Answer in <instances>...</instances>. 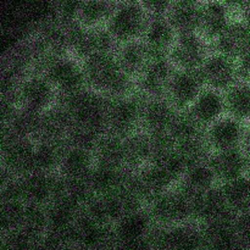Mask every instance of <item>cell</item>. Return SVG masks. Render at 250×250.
I'll return each instance as SVG.
<instances>
[{
    "label": "cell",
    "mask_w": 250,
    "mask_h": 250,
    "mask_svg": "<svg viewBox=\"0 0 250 250\" xmlns=\"http://www.w3.org/2000/svg\"><path fill=\"white\" fill-rule=\"evenodd\" d=\"M178 114L166 98H146L141 129L151 136L170 133Z\"/></svg>",
    "instance_id": "obj_15"
},
{
    "label": "cell",
    "mask_w": 250,
    "mask_h": 250,
    "mask_svg": "<svg viewBox=\"0 0 250 250\" xmlns=\"http://www.w3.org/2000/svg\"><path fill=\"white\" fill-rule=\"evenodd\" d=\"M211 51V45L198 33L177 37L175 45L168 53V61L176 70H200L205 59Z\"/></svg>",
    "instance_id": "obj_8"
},
{
    "label": "cell",
    "mask_w": 250,
    "mask_h": 250,
    "mask_svg": "<svg viewBox=\"0 0 250 250\" xmlns=\"http://www.w3.org/2000/svg\"><path fill=\"white\" fill-rule=\"evenodd\" d=\"M205 88L225 93L239 81L237 61L211 50L200 67Z\"/></svg>",
    "instance_id": "obj_10"
},
{
    "label": "cell",
    "mask_w": 250,
    "mask_h": 250,
    "mask_svg": "<svg viewBox=\"0 0 250 250\" xmlns=\"http://www.w3.org/2000/svg\"><path fill=\"white\" fill-rule=\"evenodd\" d=\"M246 125L225 115L204 131V138L210 154L243 148Z\"/></svg>",
    "instance_id": "obj_12"
},
{
    "label": "cell",
    "mask_w": 250,
    "mask_h": 250,
    "mask_svg": "<svg viewBox=\"0 0 250 250\" xmlns=\"http://www.w3.org/2000/svg\"><path fill=\"white\" fill-rule=\"evenodd\" d=\"M24 204L46 207L53 199L65 192V181L58 173L32 172L20 177Z\"/></svg>",
    "instance_id": "obj_9"
},
{
    "label": "cell",
    "mask_w": 250,
    "mask_h": 250,
    "mask_svg": "<svg viewBox=\"0 0 250 250\" xmlns=\"http://www.w3.org/2000/svg\"><path fill=\"white\" fill-rule=\"evenodd\" d=\"M178 34L166 16L150 17L143 39L154 59L167 58L175 45Z\"/></svg>",
    "instance_id": "obj_21"
},
{
    "label": "cell",
    "mask_w": 250,
    "mask_h": 250,
    "mask_svg": "<svg viewBox=\"0 0 250 250\" xmlns=\"http://www.w3.org/2000/svg\"><path fill=\"white\" fill-rule=\"evenodd\" d=\"M115 6L116 1H107V0L81 1L77 12V23L87 29L105 27Z\"/></svg>",
    "instance_id": "obj_34"
},
{
    "label": "cell",
    "mask_w": 250,
    "mask_h": 250,
    "mask_svg": "<svg viewBox=\"0 0 250 250\" xmlns=\"http://www.w3.org/2000/svg\"><path fill=\"white\" fill-rule=\"evenodd\" d=\"M154 222L148 208L124 215L112 226L116 242H136L148 239Z\"/></svg>",
    "instance_id": "obj_23"
},
{
    "label": "cell",
    "mask_w": 250,
    "mask_h": 250,
    "mask_svg": "<svg viewBox=\"0 0 250 250\" xmlns=\"http://www.w3.org/2000/svg\"><path fill=\"white\" fill-rule=\"evenodd\" d=\"M115 56L120 70L133 81L138 80L154 60L150 50L142 39L119 45L115 50Z\"/></svg>",
    "instance_id": "obj_20"
},
{
    "label": "cell",
    "mask_w": 250,
    "mask_h": 250,
    "mask_svg": "<svg viewBox=\"0 0 250 250\" xmlns=\"http://www.w3.org/2000/svg\"><path fill=\"white\" fill-rule=\"evenodd\" d=\"M148 242L155 250H203L202 225L189 221L170 229L154 225Z\"/></svg>",
    "instance_id": "obj_6"
},
{
    "label": "cell",
    "mask_w": 250,
    "mask_h": 250,
    "mask_svg": "<svg viewBox=\"0 0 250 250\" xmlns=\"http://www.w3.org/2000/svg\"><path fill=\"white\" fill-rule=\"evenodd\" d=\"M250 49V29L238 19L231 22L222 36L211 44V50L238 61Z\"/></svg>",
    "instance_id": "obj_26"
},
{
    "label": "cell",
    "mask_w": 250,
    "mask_h": 250,
    "mask_svg": "<svg viewBox=\"0 0 250 250\" xmlns=\"http://www.w3.org/2000/svg\"><path fill=\"white\" fill-rule=\"evenodd\" d=\"M149 20L142 1H116L105 28L119 46L143 39Z\"/></svg>",
    "instance_id": "obj_3"
},
{
    "label": "cell",
    "mask_w": 250,
    "mask_h": 250,
    "mask_svg": "<svg viewBox=\"0 0 250 250\" xmlns=\"http://www.w3.org/2000/svg\"><path fill=\"white\" fill-rule=\"evenodd\" d=\"M73 128V120L65 106L56 103L44 111L41 117V132L38 139L66 142Z\"/></svg>",
    "instance_id": "obj_25"
},
{
    "label": "cell",
    "mask_w": 250,
    "mask_h": 250,
    "mask_svg": "<svg viewBox=\"0 0 250 250\" xmlns=\"http://www.w3.org/2000/svg\"><path fill=\"white\" fill-rule=\"evenodd\" d=\"M36 242L22 229H17L2 234L0 238V250H33Z\"/></svg>",
    "instance_id": "obj_39"
},
{
    "label": "cell",
    "mask_w": 250,
    "mask_h": 250,
    "mask_svg": "<svg viewBox=\"0 0 250 250\" xmlns=\"http://www.w3.org/2000/svg\"><path fill=\"white\" fill-rule=\"evenodd\" d=\"M20 110L19 103L0 93V124L10 125Z\"/></svg>",
    "instance_id": "obj_40"
},
{
    "label": "cell",
    "mask_w": 250,
    "mask_h": 250,
    "mask_svg": "<svg viewBox=\"0 0 250 250\" xmlns=\"http://www.w3.org/2000/svg\"><path fill=\"white\" fill-rule=\"evenodd\" d=\"M94 166L92 150L67 146L61 158L58 175L66 182H87Z\"/></svg>",
    "instance_id": "obj_19"
},
{
    "label": "cell",
    "mask_w": 250,
    "mask_h": 250,
    "mask_svg": "<svg viewBox=\"0 0 250 250\" xmlns=\"http://www.w3.org/2000/svg\"><path fill=\"white\" fill-rule=\"evenodd\" d=\"M219 186L214 171L210 167L208 160L193 164L186 170L182 180L177 187L187 194L190 199L205 194Z\"/></svg>",
    "instance_id": "obj_27"
},
{
    "label": "cell",
    "mask_w": 250,
    "mask_h": 250,
    "mask_svg": "<svg viewBox=\"0 0 250 250\" xmlns=\"http://www.w3.org/2000/svg\"><path fill=\"white\" fill-rule=\"evenodd\" d=\"M202 1H172L166 19L178 36L198 33Z\"/></svg>",
    "instance_id": "obj_30"
},
{
    "label": "cell",
    "mask_w": 250,
    "mask_h": 250,
    "mask_svg": "<svg viewBox=\"0 0 250 250\" xmlns=\"http://www.w3.org/2000/svg\"><path fill=\"white\" fill-rule=\"evenodd\" d=\"M16 138H19V137L14 133L10 125L0 124V151Z\"/></svg>",
    "instance_id": "obj_44"
},
{
    "label": "cell",
    "mask_w": 250,
    "mask_h": 250,
    "mask_svg": "<svg viewBox=\"0 0 250 250\" xmlns=\"http://www.w3.org/2000/svg\"><path fill=\"white\" fill-rule=\"evenodd\" d=\"M26 204L22 202H0V232L2 234L22 227Z\"/></svg>",
    "instance_id": "obj_38"
},
{
    "label": "cell",
    "mask_w": 250,
    "mask_h": 250,
    "mask_svg": "<svg viewBox=\"0 0 250 250\" xmlns=\"http://www.w3.org/2000/svg\"><path fill=\"white\" fill-rule=\"evenodd\" d=\"M126 170H114L95 165L87 180L92 197H104L116 193L126 180Z\"/></svg>",
    "instance_id": "obj_31"
},
{
    "label": "cell",
    "mask_w": 250,
    "mask_h": 250,
    "mask_svg": "<svg viewBox=\"0 0 250 250\" xmlns=\"http://www.w3.org/2000/svg\"><path fill=\"white\" fill-rule=\"evenodd\" d=\"M95 165L114 170H126L125 168V149L124 138L115 134L104 133L100 136L93 149Z\"/></svg>",
    "instance_id": "obj_29"
},
{
    "label": "cell",
    "mask_w": 250,
    "mask_h": 250,
    "mask_svg": "<svg viewBox=\"0 0 250 250\" xmlns=\"http://www.w3.org/2000/svg\"><path fill=\"white\" fill-rule=\"evenodd\" d=\"M234 217L216 220L202 225L203 250H242L233 226Z\"/></svg>",
    "instance_id": "obj_24"
},
{
    "label": "cell",
    "mask_w": 250,
    "mask_h": 250,
    "mask_svg": "<svg viewBox=\"0 0 250 250\" xmlns=\"http://www.w3.org/2000/svg\"><path fill=\"white\" fill-rule=\"evenodd\" d=\"M67 250H94V249L89 248V247L82 246V244H73V246H71Z\"/></svg>",
    "instance_id": "obj_48"
},
{
    "label": "cell",
    "mask_w": 250,
    "mask_h": 250,
    "mask_svg": "<svg viewBox=\"0 0 250 250\" xmlns=\"http://www.w3.org/2000/svg\"><path fill=\"white\" fill-rule=\"evenodd\" d=\"M36 72L42 73L53 84L58 100L88 88L82 62L71 55L48 56Z\"/></svg>",
    "instance_id": "obj_2"
},
{
    "label": "cell",
    "mask_w": 250,
    "mask_h": 250,
    "mask_svg": "<svg viewBox=\"0 0 250 250\" xmlns=\"http://www.w3.org/2000/svg\"><path fill=\"white\" fill-rule=\"evenodd\" d=\"M146 97L136 92L116 99H107L106 132L121 138L141 129Z\"/></svg>",
    "instance_id": "obj_4"
},
{
    "label": "cell",
    "mask_w": 250,
    "mask_h": 250,
    "mask_svg": "<svg viewBox=\"0 0 250 250\" xmlns=\"http://www.w3.org/2000/svg\"><path fill=\"white\" fill-rule=\"evenodd\" d=\"M175 70L167 58L154 59L136 81L137 92L146 98H165Z\"/></svg>",
    "instance_id": "obj_16"
},
{
    "label": "cell",
    "mask_w": 250,
    "mask_h": 250,
    "mask_svg": "<svg viewBox=\"0 0 250 250\" xmlns=\"http://www.w3.org/2000/svg\"><path fill=\"white\" fill-rule=\"evenodd\" d=\"M1 237H2V233H1V232H0V238H1Z\"/></svg>",
    "instance_id": "obj_49"
},
{
    "label": "cell",
    "mask_w": 250,
    "mask_h": 250,
    "mask_svg": "<svg viewBox=\"0 0 250 250\" xmlns=\"http://www.w3.org/2000/svg\"><path fill=\"white\" fill-rule=\"evenodd\" d=\"M20 229L28 234L34 241L43 238L49 231L48 215L45 207L36 204H26L23 222Z\"/></svg>",
    "instance_id": "obj_36"
},
{
    "label": "cell",
    "mask_w": 250,
    "mask_h": 250,
    "mask_svg": "<svg viewBox=\"0 0 250 250\" xmlns=\"http://www.w3.org/2000/svg\"><path fill=\"white\" fill-rule=\"evenodd\" d=\"M142 4L150 17H163L167 15L172 1L151 0V1H142Z\"/></svg>",
    "instance_id": "obj_41"
},
{
    "label": "cell",
    "mask_w": 250,
    "mask_h": 250,
    "mask_svg": "<svg viewBox=\"0 0 250 250\" xmlns=\"http://www.w3.org/2000/svg\"><path fill=\"white\" fill-rule=\"evenodd\" d=\"M36 141L16 138L0 151V160L14 177L20 178L34 172Z\"/></svg>",
    "instance_id": "obj_18"
},
{
    "label": "cell",
    "mask_w": 250,
    "mask_h": 250,
    "mask_svg": "<svg viewBox=\"0 0 250 250\" xmlns=\"http://www.w3.org/2000/svg\"><path fill=\"white\" fill-rule=\"evenodd\" d=\"M236 19L229 2L202 1L198 34L211 45Z\"/></svg>",
    "instance_id": "obj_13"
},
{
    "label": "cell",
    "mask_w": 250,
    "mask_h": 250,
    "mask_svg": "<svg viewBox=\"0 0 250 250\" xmlns=\"http://www.w3.org/2000/svg\"><path fill=\"white\" fill-rule=\"evenodd\" d=\"M16 99L20 107L43 114L58 103V92L42 73L31 72L17 83Z\"/></svg>",
    "instance_id": "obj_7"
},
{
    "label": "cell",
    "mask_w": 250,
    "mask_h": 250,
    "mask_svg": "<svg viewBox=\"0 0 250 250\" xmlns=\"http://www.w3.org/2000/svg\"><path fill=\"white\" fill-rule=\"evenodd\" d=\"M82 67L87 87L107 99L126 97L137 90L136 81L120 70L115 53L93 54L82 61Z\"/></svg>",
    "instance_id": "obj_1"
},
{
    "label": "cell",
    "mask_w": 250,
    "mask_h": 250,
    "mask_svg": "<svg viewBox=\"0 0 250 250\" xmlns=\"http://www.w3.org/2000/svg\"><path fill=\"white\" fill-rule=\"evenodd\" d=\"M12 178H15V177L9 172V170L5 167V165L2 164V161L0 160V189H1L4 186H6L7 183L12 180Z\"/></svg>",
    "instance_id": "obj_46"
},
{
    "label": "cell",
    "mask_w": 250,
    "mask_h": 250,
    "mask_svg": "<svg viewBox=\"0 0 250 250\" xmlns=\"http://www.w3.org/2000/svg\"><path fill=\"white\" fill-rule=\"evenodd\" d=\"M243 148L246 149L247 153L250 155V124L246 126V137H244Z\"/></svg>",
    "instance_id": "obj_47"
},
{
    "label": "cell",
    "mask_w": 250,
    "mask_h": 250,
    "mask_svg": "<svg viewBox=\"0 0 250 250\" xmlns=\"http://www.w3.org/2000/svg\"><path fill=\"white\" fill-rule=\"evenodd\" d=\"M148 211L154 225L164 229L193 221L192 199L177 186L155 198L148 205Z\"/></svg>",
    "instance_id": "obj_5"
},
{
    "label": "cell",
    "mask_w": 250,
    "mask_h": 250,
    "mask_svg": "<svg viewBox=\"0 0 250 250\" xmlns=\"http://www.w3.org/2000/svg\"><path fill=\"white\" fill-rule=\"evenodd\" d=\"M41 117L42 114L20 107L16 117L10 124V126L19 138L37 141L41 132Z\"/></svg>",
    "instance_id": "obj_37"
},
{
    "label": "cell",
    "mask_w": 250,
    "mask_h": 250,
    "mask_svg": "<svg viewBox=\"0 0 250 250\" xmlns=\"http://www.w3.org/2000/svg\"><path fill=\"white\" fill-rule=\"evenodd\" d=\"M219 185L247 176L249 172L250 155L244 148L211 153L208 158Z\"/></svg>",
    "instance_id": "obj_14"
},
{
    "label": "cell",
    "mask_w": 250,
    "mask_h": 250,
    "mask_svg": "<svg viewBox=\"0 0 250 250\" xmlns=\"http://www.w3.org/2000/svg\"><path fill=\"white\" fill-rule=\"evenodd\" d=\"M226 115L243 125L250 124V82L239 80L224 93Z\"/></svg>",
    "instance_id": "obj_33"
},
{
    "label": "cell",
    "mask_w": 250,
    "mask_h": 250,
    "mask_svg": "<svg viewBox=\"0 0 250 250\" xmlns=\"http://www.w3.org/2000/svg\"><path fill=\"white\" fill-rule=\"evenodd\" d=\"M188 116L205 131L211 125L219 121L226 115V104H225L224 93L205 88L199 97L194 100L189 109L187 110Z\"/></svg>",
    "instance_id": "obj_17"
},
{
    "label": "cell",
    "mask_w": 250,
    "mask_h": 250,
    "mask_svg": "<svg viewBox=\"0 0 250 250\" xmlns=\"http://www.w3.org/2000/svg\"><path fill=\"white\" fill-rule=\"evenodd\" d=\"M232 10L234 12V16L250 29V1H239V2H229Z\"/></svg>",
    "instance_id": "obj_42"
},
{
    "label": "cell",
    "mask_w": 250,
    "mask_h": 250,
    "mask_svg": "<svg viewBox=\"0 0 250 250\" xmlns=\"http://www.w3.org/2000/svg\"><path fill=\"white\" fill-rule=\"evenodd\" d=\"M82 208V205L78 204L65 193L51 200L45 207L49 231L66 233L75 224Z\"/></svg>",
    "instance_id": "obj_28"
},
{
    "label": "cell",
    "mask_w": 250,
    "mask_h": 250,
    "mask_svg": "<svg viewBox=\"0 0 250 250\" xmlns=\"http://www.w3.org/2000/svg\"><path fill=\"white\" fill-rule=\"evenodd\" d=\"M237 65H238L239 80L250 82V49L237 61Z\"/></svg>",
    "instance_id": "obj_45"
},
{
    "label": "cell",
    "mask_w": 250,
    "mask_h": 250,
    "mask_svg": "<svg viewBox=\"0 0 250 250\" xmlns=\"http://www.w3.org/2000/svg\"><path fill=\"white\" fill-rule=\"evenodd\" d=\"M148 239L136 242H116L112 250H151Z\"/></svg>",
    "instance_id": "obj_43"
},
{
    "label": "cell",
    "mask_w": 250,
    "mask_h": 250,
    "mask_svg": "<svg viewBox=\"0 0 250 250\" xmlns=\"http://www.w3.org/2000/svg\"><path fill=\"white\" fill-rule=\"evenodd\" d=\"M67 146L66 142L37 139L34 148V171L48 175L58 173L61 158Z\"/></svg>",
    "instance_id": "obj_32"
},
{
    "label": "cell",
    "mask_w": 250,
    "mask_h": 250,
    "mask_svg": "<svg viewBox=\"0 0 250 250\" xmlns=\"http://www.w3.org/2000/svg\"><path fill=\"white\" fill-rule=\"evenodd\" d=\"M204 89V80L199 70H175L165 98L178 112H185Z\"/></svg>",
    "instance_id": "obj_11"
},
{
    "label": "cell",
    "mask_w": 250,
    "mask_h": 250,
    "mask_svg": "<svg viewBox=\"0 0 250 250\" xmlns=\"http://www.w3.org/2000/svg\"><path fill=\"white\" fill-rule=\"evenodd\" d=\"M125 168L128 172H138L153 161L154 148L151 136L143 129L124 138Z\"/></svg>",
    "instance_id": "obj_22"
},
{
    "label": "cell",
    "mask_w": 250,
    "mask_h": 250,
    "mask_svg": "<svg viewBox=\"0 0 250 250\" xmlns=\"http://www.w3.org/2000/svg\"><path fill=\"white\" fill-rule=\"evenodd\" d=\"M220 186L229 211L236 215L250 211V176L222 183Z\"/></svg>",
    "instance_id": "obj_35"
}]
</instances>
